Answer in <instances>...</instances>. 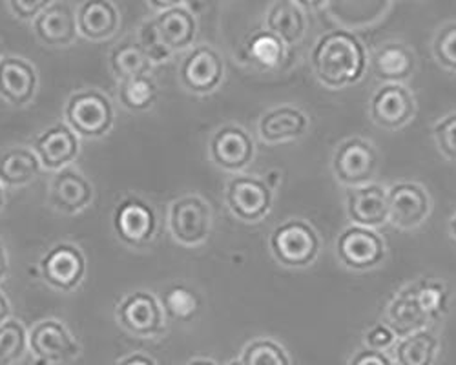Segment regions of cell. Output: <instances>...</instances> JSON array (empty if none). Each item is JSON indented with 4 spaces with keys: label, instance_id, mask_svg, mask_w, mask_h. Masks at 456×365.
<instances>
[{
    "label": "cell",
    "instance_id": "6da1fadb",
    "mask_svg": "<svg viewBox=\"0 0 456 365\" xmlns=\"http://www.w3.org/2000/svg\"><path fill=\"white\" fill-rule=\"evenodd\" d=\"M452 285L438 276H418L403 283L384 309L382 320L403 338L411 333L436 327L454 307Z\"/></svg>",
    "mask_w": 456,
    "mask_h": 365
},
{
    "label": "cell",
    "instance_id": "7a4b0ae2",
    "mask_svg": "<svg viewBox=\"0 0 456 365\" xmlns=\"http://www.w3.org/2000/svg\"><path fill=\"white\" fill-rule=\"evenodd\" d=\"M309 64L316 81L332 92L360 85L369 71V50L360 36L346 28L329 29L318 36Z\"/></svg>",
    "mask_w": 456,
    "mask_h": 365
},
{
    "label": "cell",
    "instance_id": "3957f363",
    "mask_svg": "<svg viewBox=\"0 0 456 365\" xmlns=\"http://www.w3.org/2000/svg\"><path fill=\"white\" fill-rule=\"evenodd\" d=\"M323 239L318 229L303 217H290L269 236V252L278 265L289 271L311 269L322 256Z\"/></svg>",
    "mask_w": 456,
    "mask_h": 365
},
{
    "label": "cell",
    "instance_id": "277c9868",
    "mask_svg": "<svg viewBox=\"0 0 456 365\" xmlns=\"http://www.w3.org/2000/svg\"><path fill=\"white\" fill-rule=\"evenodd\" d=\"M382 168V152L363 135H349L336 144L330 172L339 187L356 189L376 181Z\"/></svg>",
    "mask_w": 456,
    "mask_h": 365
},
{
    "label": "cell",
    "instance_id": "5b68a950",
    "mask_svg": "<svg viewBox=\"0 0 456 365\" xmlns=\"http://www.w3.org/2000/svg\"><path fill=\"white\" fill-rule=\"evenodd\" d=\"M336 264L354 274L382 269L389 258V247L379 231L346 225L334 239Z\"/></svg>",
    "mask_w": 456,
    "mask_h": 365
},
{
    "label": "cell",
    "instance_id": "8992f818",
    "mask_svg": "<svg viewBox=\"0 0 456 365\" xmlns=\"http://www.w3.org/2000/svg\"><path fill=\"white\" fill-rule=\"evenodd\" d=\"M64 123L81 139H102L116 125V106L106 92L83 88L68 97Z\"/></svg>",
    "mask_w": 456,
    "mask_h": 365
},
{
    "label": "cell",
    "instance_id": "52a82bcc",
    "mask_svg": "<svg viewBox=\"0 0 456 365\" xmlns=\"http://www.w3.org/2000/svg\"><path fill=\"white\" fill-rule=\"evenodd\" d=\"M116 321L128 335L156 340L167 335L168 318L158 295L150 290H132L116 305Z\"/></svg>",
    "mask_w": 456,
    "mask_h": 365
},
{
    "label": "cell",
    "instance_id": "ba28073f",
    "mask_svg": "<svg viewBox=\"0 0 456 365\" xmlns=\"http://www.w3.org/2000/svg\"><path fill=\"white\" fill-rule=\"evenodd\" d=\"M111 227L123 245L144 248L156 241L159 215L156 207L139 194H126L113 208Z\"/></svg>",
    "mask_w": 456,
    "mask_h": 365
},
{
    "label": "cell",
    "instance_id": "9c48e42d",
    "mask_svg": "<svg viewBox=\"0 0 456 365\" xmlns=\"http://www.w3.org/2000/svg\"><path fill=\"white\" fill-rule=\"evenodd\" d=\"M274 191L265 177L250 174H236L226 182L224 205L238 222L257 225L267 219L274 207Z\"/></svg>",
    "mask_w": 456,
    "mask_h": 365
},
{
    "label": "cell",
    "instance_id": "30bf717a",
    "mask_svg": "<svg viewBox=\"0 0 456 365\" xmlns=\"http://www.w3.org/2000/svg\"><path fill=\"white\" fill-rule=\"evenodd\" d=\"M167 222L174 241L192 248L208 241L214 227V214L205 198L188 192L170 203Z\"/></svg>",
    "mask_w": 456,
    "mask_h": 365
},
{
    "label": "cell",
    "instance_id": "8fae6325",
    "mask_svg": "<svg viewBox=\"0 0 456 365\" xmlns=\"http://www.w3.org/2000/svg\"><path fill=\"white\" fill-rule=\"evenodd\" d=\"M418 114V101L407 85H378L367 102L369 121L386 132H398L409 126Z\"/></svg>",
    "mask_w": 456,
    "mask_h": 365
},
{
    "label": "cell",
    "instance_id": "7c38bea8",
    "mask_svg": "<svg viewBox=\"0 0 456 365\" xmlns=\"http://www.w3.org/2000/svg\"><path fill=\"white\" fill-rule=\"evenodd\" d=\"M389 225L402 232L422 229L433 214L429 191L414 179H398L387 187Z\"/></svg>",
    "mask_w": 456,
    "mask_h": 365
},
{
    "label": "cell",
    "instance_id": "4fadbf2b",
    "mask_svg": "<svg viewBox=\"0 0 456 365\" xmlns=\"http://www.w3.org/2000/svg\"><path fill=\"white\" fill-rule=\"evenodd\" d=\"M81 351L79 340L61 320L46 318L29 328V353L37 365L69 363L81 356Z\"/></svg>",
    "mask_w": 456,
    "mask_h": 365
},
{
    "label": "cell",
    "instance_id": "5bb4252c",
    "mask_svg": "<svg viewBox=\"0 0 456 365\" xmlns=\"http://www.w3.org/2000/svg\"><path fill=\"white\" fill-rule=\"evenodd\" d=\"M256 141L247 128L238 123H224L208 139L210 161L228 172L243 174L256 159Z\"/></svg>",
    "mask_w": 456,
    "mask_h": 365
},
{
    "label": "cell",
    "instance_id": "9a60e30c",
    "mask_svg": "<svg viewBox=\"0 0 456 365\" xmlns=\"http://www.w3.org/2000/svg\"><path fill=\"white\" fill-rule=\"evenodd\" d=\"M177 76L181 86L194 95H210L224 81V61L208 45H198L181 59Z\"/></svg>",
    "mask_w": 456,
    "mask_h": 365
},
{
    "label": "cell",
    "instance_id": "2e32d148",
    "mask_svg": "<svg viewBox=\"0 0 456 365\" xmlns=\"http://www.w3.org/2000/svg\"><path fill=\"white\" fill-rule=\"evenodd\" d=\"M86 256L81 247L62 241L48 248L39 262L41 278L59 292H73L86 278Z\"/></svg>",
    "mask_w": 456,
    "mask_h": 365
},
{
    "label": "cell",
    "instance_id": "e0dca14e",
    "mask_svg": "<svg viewBox=\"0 0 456 365\" xmlns=\"http://www.w3.org/2000/svg\"><path fill=\"white\" fill-rule=\"evenodd\" d=\"M95 198L92 181L75 166L53 172L48 187V205L61 214L75 215L85 212Z\"/></svg>",
    "mask_w": 456,
    "mask_h": 365
},
{
    "label": "cell",
    "instance_id": "ac0fdd59",
    "mask_svg": "<svg viewBox=\"0 0 456 365\" xmlns=\"http://www.w3.org/2000/svg\"><path fill=\"white\" fill-rule=\"evenodd\" d=\"M31 149L43 168L59 172L71 166L81 154V137L64 121H59L31 139Z\"/></svg>",
    "mask_w": 456,
    "mask_h": 365
},
{
    "label": "cell",
    "instance_id": "d6986e66",
    "mask_svg": "<svg viewBox=\"0 0 456 365\" xmlns=\"http://www.w3.org/2000/svg\"><path fill=\"white\" fill-rule=\"evenodd\" d=\"M346 215L349 223L365 229H382L389 225V203L387 187L372 181L369 185L346 189Z\"/></svg>",
    "mask_w": 456,
    "mask_h": 365
},
{
    "label": "cell",
    "instance_id": "ffe728a7",
    "mask_svg": "<svg viewBox=\"0 0 456 365\" xmlns=\"http://www.w3.org/2000/svg\"><path fill=\"white\" fill-rule=\"evenodd\" d=\"M311 130V118L303 108L285 102L269 108L257 119V135L265 144L299 141Z\"/></svg>",
    "mask_w": 456,
    "mask_h": 365
},
{
    "label": "cell",
    "instance_id": "44dd1931",
    "mask_svg": "<svg viewBox=\"0 0 456 365\" xmlns=\"http://www.w3.org/2000/svg\"><path fill=\"white\" fill-rule=\"evenodd\" d=\"M369 69L379 85H407L418 69V59L409 45L402 41H387L369 53Z\"/></svg>",
    "mask_w": 456,
    "mask_h": 365
},
{
    "label": "cell",
    "instance_id": "7402d4cb",
    "mask_svg": "<svg viewBox=\"0 0 456 365\" xmlns=\"http://www.w3.org/2000/svg\"><path fill=\"white\" fill-rule=\"evenodd\" d=\"M39 90V71L28 59L0 57V99L13 108H26Z\"/></svg>",
    "mask_w": 456,
    "mask_h": 365
},
{
    "label": "cell",
    "instance_id": "603a6c76",
    "mask_svg": "<svg viewBox=\"0 0 456 365\" xmlns=\"http://www.w3.org/2000/svg\"><path fill=\"white\" fill-rule=\"evenodd\" d=\"M33 33L43 45L66 48L77 41V12L68 3H52L33 20Z\"/></svg>",
    "mask_w": 456,
    "mask_h": 365
},
{
    "label": "cell",
    "instance_id": "cb8c5ba5",
    "mask_svg": "<svg viewBox=\"0 0 456 365\" xmlns=\"http://www.w3.org/2000/svg\"><path fill=\"white\" fill-rule=\"evenodd\" d=\"M79 35L92 43L111 39L121 28V13L111 0H85L77 10Z\"/></svg>",
    "mask_w": 456,
    "mask_h": 365
},
{
    "label": "cell",
    "instance_id": "d4e9b609",
    "mask_svg": "<svg viewBox=\"0 0 456 365\" xmlns=\"http://www.w3.org/2000/svg\"><path fill=\"white\" fill-rule=\"evenodd\" d=\"M161 43L172 52L192 50L198 36V19L184 6H177L158 13L154 19Z\"/></svg>",
    "mask_w": 456,
    "mask_h": 365
},
{
    "label": "cell",
    "instance_id": "484cf974",
    "mask_svg": "<svg viewBox=\"0 0 456 365\" xmlns=\"http://www.w3.org/2000/svg\"><path fill=\"white\" fill-rule=\"evenodd\" d=\"M442 354V340L436 327L411 333L398 338L391 351L396 365H436Z\"/></svg>",
    "mask_w": 456,
    "mask_h": 365
},
{
    "label": "cell",
    "instance_id": "4316f807",
    "mask_svg": "<svg viewBox=\"0 0 456 365\" xmlns=\"http://www.w3.org/2000/svg\"><path fill=\"white\" fill-rule=\"evenodd\" d=\"M43 165L31 146H10L0 152V182L8 189L29 185L41 175Z\"/></svg>",
    "mask_w": 456,
    "mask_h": 365
},
{
    "label": "cell",
    "instance_id": "83f0119b",
    "mask_svg": "<svg viewBox=\"0 0 456 365\" xmlns=\"http://www.w3.org/2000/svg\"><path fill=\"white\" fill-rule=\"evenodd\" d=\"M265 29L274 33L287 46H294L307 33L305 10H301L294 0H276L265 19Z\"/></svg>",
    "mask_w": 456,
    "mask_h": 365
},
{
    "label": "cell",
    "instance_id": "f1b7e54d",
    "mask_svg": "<svg viewBox=\"0 0 456 365\" xmlns=\"http://www.w3.org/2000/svg\"><path fill=\"white\" fill-rule=\"evenodd\" d=\"M287 45L269 29H257L247 36L243 45L245 59L257 69L271 71L283 64L287 57Z\"/></svg>",
    "mask_w": 456,
    "mask_h": 365
},
{
    "label": "cell",
    "instance_id": "f546056e",
    "mask_svg": "<svg viewBox=\"0 0 456 365\" xmlns=\"http://www.w3.org/2000/svg\"><path fill=\"white\" fill-rule=\"evenodd\" d=\"M108 64L113 77L119 83L134 77L151 76V69H154V64H151L148 55L141 48L139 41H125L118 45L110 52Z\"/></svg>",
    "mask_w": 456,
    "mask_h": 365
},
{
    "label": "cell",
    "instance_id": "4dcf8cb0",
    "mask_svg": "<svg viewBox=\"0 0 456 365\" xmlns=\"http://www.w3.org/2000/svg\"><path fill=\"white\" fill-rule=\"evenodd\" d=\"M165 314L172 321L190 323L201 312L203 302L200 292L186 283H170L159 295Z\"/></svg>",
    "mask_w": 456,
    "mask_h": 365
},
{
    "label": "cell",
    "instance_id": "1f68e13d",
    "mask_svg": "<svg viewBox=\"0 0 456 365\" xmlns=\"http://www.w3.org/2000/svg\"><path fill=\"white\" fill-rule=\"evenodd\" d=\"M159 97V86L151 76L134 77L118 85L119 104L130 114H142L154 108Z\"/></svg>",
    "mask_w": 456,
    "mask_h": 365
},
{
    "label": "cell",
    "instance_id": "d6a6232c",
    "mask_svg": "<svg viewBox=\"0 0 456 365\" xmlns=\"http://www.w3.org/2000/svg\"><path fill=\"white\" fill-rule=\"evenodd\" d=\"M29 351V331L26 325L10 318L0 325V365H15Z\"/></svg>",
    "mask_w": 456,
    "mask_h": 365
},
{
    "label": "cell",
    "instance_id": "836d02e7",
    "mask_svg": "<svg viewBox=\"0 0 456 365\" xmlns=\"http://www.w3.org/2000/svg\"><path fill=\"white\" fill-rule=\"evenodd\" d=\"M241 365H292V358L283 344L274 338H254L250 340L241 354Z\"/></svg>",
    "mask_w": 456,
    "mask_h": 365
},
{
    "label": "cell",
    "instance_id": "e575fe53",
    "mask_svg": "<svg viewBox=\"0 0 456 365\" xmlns=\"http://www.w3.org/2000/svg\"><path fill=\"white\" fill-rule=\"evenodd\" d=\"M433 59L440 68L456 73V20L440 26L431 43Z\"/></svg>",
    "mask_w": 456,
    "mask_h": 365
},
{
    "label": "cell",
    "instance_id": "d590c367",
    "mask_svg": "<svg viewBox=\"0 0 456 365\" xmlns=\"http://www.w3.org/2000/svg\"><path fill=\"white\" fill-rule=\"evenodd\" d=\"M431 135L438 154L456 165V110L438 118L431 126Z\"/></svg>",
    "mask_w": 456,
    "mask_h": 365
},
{
    "label": "cell",
    "instance_id": "8d00e7d4",
    "mask_svg": "<svg viewBox=\"0 0 456 365\" xmlns=\"http://www.w3.org/2000/svg\"><path fill=\"white\" fill-rule=\"evenodd\" d=\"M137 41H139L141 48L144 50V53L148 55V59L151 61V64H154V66L170 61L172 55H174L161 43L159 35H158V29H156V24H154V19H150V20L141 24V28H139V39Z\"/></svg>",
    "mask_w": 456,
    "mask_h": 365
},
{
    "label": "cell",
    "instance_id": "74e56055",
    "mask_svg": "<svg viewBox=\"0 0 456 365\" xmlns=\"http://www.w3.org/2000/svg\"><path fill=\"white\" fill-rule=\"evenodd\" d=\"M396 342H398V335L384 320H378L372 325H369L362 337L363 347L372 351H382V353H391Z\"/></svg>",
    "mask_w": 456,
    "mask_h": 365
},
{
    "label": "cell",
    "instance_id": "f35d334b",
    "mask_svg": "<svg viewBox=\"0 0 456 365\" xmlns=\"http://www.w3.org/2000/svg\"><path fill=\"white\" fill-rule=\"evenodd\" d=\"M8 4L17 19L33 22L52 4V0H8Z\"/></svg>",
    "mask_w": 456,
    "mask_h": 365
},
{
    "label": "cell",
    "instance_id": "ab89813d",
    "mask_svg": "<svg viewBox=\"0 0 456 365\" xmlns=\"http://www.w3.org/2000/svg\"><path fill=\"white\" fill-rule=\"evenodd\" d=\"M347 365H396L391 353H382V351H372L367 347L356 349L349 360Z\"/></svg>",
    "mask_w": 456,
    "mask_h": 365
},
{
    "label": "cell",
    "instance_id": "60d3db41",
    "mask_svg": "<svg viewBox=\"0 0 456 365\" xmlns=\"http://www.w3.org/2000/svg\"><path fill=\"white\" fill-rule=\"evenodd\" d=\"M116 365H158V361L146 353H130L118 360Z\"/></svg>",
    "mask_w": 456,
    "mask_h": 365
},
{
    "label": "cell",
    "instance_id": "b9f144b4",
    "mask_svg": "<svg viewBox=\"0 0 456 365\" xmlns=\"http://www.w3.org/2000/svg\"><path fill=\"white\" fill-rule=\"evenodd\" d=\"M8 274H10V256H8L6 243L0 239V283H4Z\"/></svg>",
    "mask_w": 456,
    "mask_h": 365
},
{
    "label": "cell",
    "instance_id": "7bdbcfd3",
    "mask_svg": "<svg viewBox=\"0 0 456 365\" xmlns=\"http://www.w3.org/2000/svg\"><path fill=\"white\" fill-rule=\"evenodd\" d=\"M146 3L161 13V12H167V10L181 6L183 0H146Z\"/></svg>",
    "mask_w": 456,
    "mask_h": 365
},
{
    "label": "cell",
    "instance_id": "ee69618b",
    "mask_svg": "<svg viewBox=\"0 0 456 365\" xmlns=\"http://www.w3.org/2000/svg\"><path fill=\"white\" fill-rule=\"evenodd\" d=\"M10 318H12V304L4 292L0 290V325H3Z\"/></svg>",
    "mask_w": 456,
    "mask_h": 365
},
{
    "label": "cell",
    "instance_id": "f6af8a7d",
    "mask_svg": "<svg viewBox=\"0 0 456 365\" xmlns=\"http://www.w3.org/2000/svg\"><path fill=\"white\" fill-rule=\"evenodd\" d=\"M294 3L301 8V10H307V12H314L320 10L323 6H327L330 0H294Z\"/></svg>",
    "mask_w": 456,
    "mask_h": 365
},
{
    "label": "cell",
    "instance_id": "bcb514c9",
    "mask_svg": "<svg viewBox=\"0 0 456 365\" xmlns=\"http://www.w3.org/2000/svg\"><path fill=\"white\" fill-rule=\"evenodd\" d=\"M447 234H449V238L456 243V210L451 214L449 222H447Z\"/></svg>",
    "mask_w": 456,
    "mask_h": 365
},
{
    "label": "cell",
    "instance_id": "7dc6e473",
    "mask_svg": "<svg viewBox=\"0 0 456 365\" xmlns=\"http://www.w3.org/2000/svg\"><path fill=\"white\" fill-rule=\"evenodd\" d=\"M186 365H219V363L210 358H194V360H190Z\"/></svg>",
    "mask_w": 456,
    "mask_h": 365
},
{
    "label": "cell",
    "instance_id": "c3c4849f",
    "mask_svg": "<svg viewBox=\"0 0 456 365\" xmlns=\"http://www.w3.org/2000/svg\"><path fill=\"white\" fill-rule=\"evenodd\" d=\"M6 187L3 185V182H0V212L4 210V207H6V191H4Z\"/></svg>",
    "mask_w": 456,
    "mask_h": 365
},
{
    "label": "cell",
    "instance_id": "681fc988",
    "mask_svg": "<svg viewBox=\"0 0 456 365\" xmlns=\"http://www.w3.org/2000/svg\"><path fill=\"white\" fill-rule=\"evenodd\" d=\"M224 365H241V361H240V358H234V360H231V361H226Z\"/></svg>",
    "mask_w": 456,
    "mask_h": 365
}]
</instances>
